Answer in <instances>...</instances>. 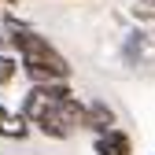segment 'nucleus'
Returning a JSON list of instances; mask_svg holds the SVG:
<instances>
[{
	"label": "nucleus",
	"mask_w": 155,
	"mask_h": 155,
	"mask_svg": "<svg viewBox=\"0 0 155 155\" xmlns=\"http://www.w3.org/2000/svg\"><path fill=\"white\" fill-rule=\"evenodd\" d=\"M89 129H96V133H107V129H114V111L107 107V104H89Z\"/></svg>",
	"instance_id": "4"
},
{
	"label": "nucleus",
	"mask_w": 155,
	"mask_h": 155,
	"mask_svg": "<svg viewBox=\"0 0 155 155\" xmlns=\"http://www.w3.org/2000/svg\"><path fill=\"white\" fill-rule=\"evenodd\" d=\"M22 114L26 122H33L45 137L63 140L70 137L74 129H85L89 126V107L78 104V96L63 85V81H41L33 85L30 96L22 100Z\"/></svg>",
	"instance_id": "1"
},
{
	"label": "nucleus",
	"mask_w": 155,
	"mask_h": 155,
	"mask_svg": "<svg viewBox=\"0 0 155 155\" xmlns=\"http://www.w3.org/2000/svg\"><path fill=\"white\" fill-rule=\"evenodd\" d=\"M15 74H18V63L11 59V55H0V89L11 85V81H15Z\"/></svg>",
	"instance_id": "5"
},
{
	"label": "nucleus",
	"mask_w": 155,
	"mask_h": 155,
	"mask_svg": "<svg viewBox=\"0 0 155 155\" xmlns=\"http://www.w3.org/2000/svg\"><path fill=\"white\" fill-rule=\"evenodd\" d=\"M11 45L18 48L22 67H26V74L33 78L37 85H41V81H67V78H70L67 59L45 41V37H37V33H30V30H22V26L11 22Z\"/></svg>",
	"instance_id": "2"
},
{
	"label": "nucleus",
	"mask_w": 155,
	"mask_h": 155,
	"mask_svg": "<svg viewBox=\"0 0 155 155\" xmlns=\"http://www.w3.org/2000/svg\"><path fill=\"white\" fill-rule=\"evenodd\" d=\"M133 15H137V18H151V22H155V0H140V4L133 8Z\"/></svg>",
	"instance_id": "6"
},
{
	"label": "nucleus",
	"mask_w": 155,
	"mask_h": 155,
	"mask_svg": "<svg viewBox=\"0 0 155 155\" xmlns=\"http://www.w3.org/2000/svg\"><path fill=\"white\" fill-rule=\"evenodd\" d=\"M96 155H133V140L122 129H107L96 137Z\"/></svg>",
	"instance_id": "3"
}]
</instances>
